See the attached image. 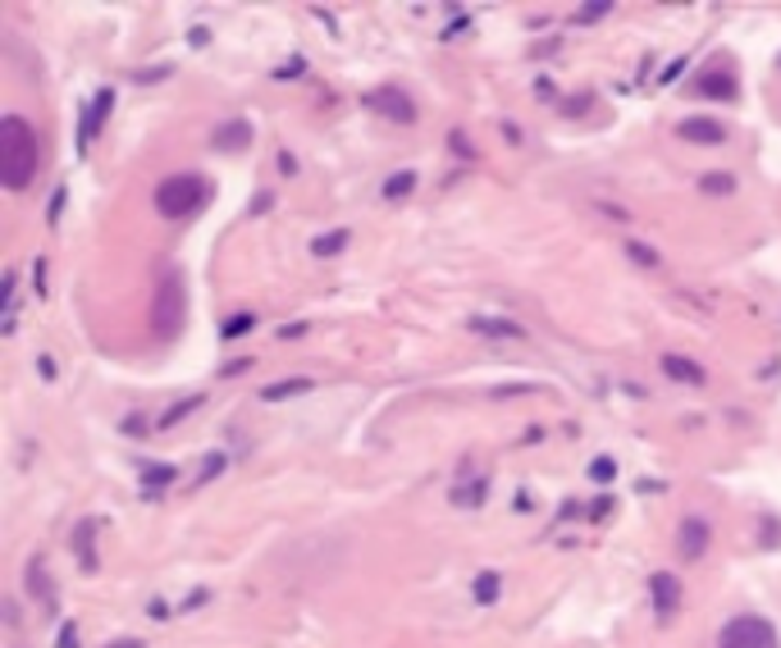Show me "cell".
<instances>
[{"label":"cell","instance_id":"cell-7","mask_svg":"<svg viewBox=\"0 0 781 648\" xmlns=\"http://www.w3.org/2000/svg\"><path fill=\"white\" fill-rule=\"evenodd\" d=\"M466 329L480 333V339H503V343H521L526 339V329L517 320H494V316H471Z\"/></svg>","mask_w":781,"mask_h":648},{"label":"cell","instance_id":"cell-20","mask_svg":"<svg viewBox=\"0 0 781 648\" xmlns=\"http://www.w3.org/2000/svg\"><path fill=\"white\" fill-rule=\"evenodd\" d=\"M621 247H627V256L635 265H644V270H658V265H663V256L654 247H644V242H635V238H621Z\"/></svg>","mask_w":781,"mask_h":648},{"label":"cell","instance_id":"cell-35","mask_svg":"<svg viewBox=\"0 0 781 648\" xmlns=\"http://www.w3.org/2000/svg\"><path fill=\"white\" fill-rule=\"evenodd\" d=\"M142 430H147V420H142L138 411H133V416L124 420V434H142Z\"/></svg>","mask_w":781,"mask_h":648},{"label":"cell","instance_id":"cell-18","mask_svg":"<svg viewBox=\"0 0 781 648\" xmlns=\"http://www.w3.org/2000/svg\"><path fill=\"white\" fill-rule=\"evenodd\" d=\"M197 407H206V393H192V397H184V402H174V407L161 416V430H174L178 420H188Z\"/></svg>","mask_w":781,"mask_h":648},{"label":"cell","instance_id":"cell-38","mask_svg":"<svg viewBox=\"0 0 781 648\" xmlns=\"http://www.w3.org/2000/svg\"><path fill=\"white\" fill-rule=\"evenodd\" d=\"M105 648H142V639H115V644H105Z\"/></svg>","mask_w":781,"mask_h":648},{"label":"cell","instance_id":"cell-2","mask_svg":"<svg viewBox=\"0 0 781 648\" xmlns=\"http://www.w3.org/2000/svg\"><path fill=\"white\" fill-rule=\"evenodd\" d=\"M188 325V283H184V270L178 265H161L155 275V297H151V333L161 343L178 339Z\"/></svg>","mask_w":781,"mask_h":648},{"label":"cell","instance_id":"cell-33","mask_svg":"<svg viewBox=\"0 0 781 648\" xmlns=\"http://www.w3.org/2000/svg\"><path fill=\"white\" fill-rule=\"evenodd\" d=\"M302 333H306V325H279V343H293Z\"/></svg>","mask_w":781,"mask_h":648},{"label":"cell","instance_id":"cell-11","mask_svg":"<svg viewBox=\"0 0 781 648\" xmlns=\"http://www.w3.org/2000/svg\"><path fill=\"white\" fill-rule=\"evenodd\" d=\"M24 580H28V594L33 598H41V608H55V580H51V571H47V562L41 557H33L28 562V571H24Z\"/></svg>","mask_w":781,"mask_h":648},{"label":"cell","instance_id":"cell-16","mask_svg":"<svg viewBox=\"0 0 781 648\" xmlns=\"http://www.w3.org/2000/svg\"><path fill=\"white\" fill-rule=\"evenodd\" d=\"M174 480H178V471H174V466L147 461V466H142V498H155V494H161V488H169Z\"/></svg>","mask_w":781,"mask_h":648},{"label":"cell","instance_id":"cell-9","mask_svg":"<svg viewBox=\"0 0 781 648\" xmlns=\"http://www.w3.org/2000/svg\"><path fill=\"white\" fill-rule=\"evenodd\" d=\"M677 132H681L685 142H704V147L727 142V128H722L718 119H708V115H700V119H681V124H677Z\"/></svg>","mask_w":781,"mask_h":648},{"label":"cell","instance_id":"cell-15","mask_svg":"<svg viewBox=\"0 0 781 648\" xmlns=\"http://www.w3.org/2000/svg\"><path fill=\"white\" fill-rule=\"evenodd\" d=\"M695 92L708 101H735V74H700Z\"/></svg>","mask_w":781,"mask_h":648},{"label":"cell","instance_id":"cell-21","mask_svg":"<svg viewBox=\"0 0 781 648\" xmlns=\"http://www.w3.org/2000/svg\"><path fill=\"white\" fill-rule=\"evenodd\" d=\"M412 188H416V174H412V169L389 174V178H385V201H403Z\"/></svg>","mask_w":781,"mask_h":648},{"label":"cell","instance_id":"cell-5","mask_svg":"<svg viewBox=\"0 0 781 648\" xmlns=\"http://www.w3.org/2000/svg\"><path fill=\"white\" fill-rule=\"evenodd\" d=\"M366 110H375V115H385L389 124H416V105L412 97L403 92V87H379V92H366Z\"/></svg>","mask_w":781,"mask_h":648},{"label":"cell","instance_id":"cell-4","mask_svg":"<svg viewBox=\"0 0 781 648\" xmlns=\"http://www.w3.org/2000/svg\"><path fill=\"white\" fill-rule=\"evenodd\" d=\"M718 648H781L777 644V625L768 617H731L722 625V635H718Z\"/></svg>","mask_w":781,"mask_h":648},{"label":"cell","instance_id":"cell-23","mask_svg":"<svg viewBox=\"0 0 781 648\" xmlns=\"http://www.w3.org/2000/svg\"><path fill=\"white\" fill-rule=\"evenodd\" d=\"M252 325H256V316H252V310H238V316H229L225 325H219V339H225V343H234L238 333H248Z\"/></svg>","mask_w":781,"mask_h":648},{"label":"cell","instance_id":"cell-13","mask_svg":"<svg viewBox=\"0 0 781 648\" xmlns=\"http://www.w3.org/2000/svg\"><path fill=\"white\" fill-rule=\"evenodd\" d=\"M663 374L672 379V384H704V366L700 361H690V356H677V352H667L663 356Z\"/></svg>","mask_w":781,"mask_h":648},{"label":"cell","instance_id":"cell-37","mask_svg":"<svg viewBox=\"0 0 781 648\" xmlns=\"http://www.w3.org/2000/svg\"><path fill=\"white\" fill-rule=\"evenodd\" d=\"M37 370L47 374V379H55V361H51V356H41V361H37Z\"/></svg>","mask_w":781,"mask_h":648},{"label":"cell","instance_id":"cell-24","mask_svg":"<svg viewBox=\"0 0 781 648\" xmlns=\"http://www.w3.org/2000/svg\"><path fill=\"white\" fill-rule=\"evenodd\" d=\"M225 466H229V457H225V453H206V461H202V475H197V484H192V488H206L215 475H225Z\"/></svg>","mask_w":781,"mask_h":648},{"label":"cell","instance_id":"cell-30","mask_svg":"<svg viewBox=\"0 0 781 648\" xmlns=\"http://www.w3.org/2000/svg\"><path fill=\"white\" fill-rule=\"evenodd\" d=\"M55 648H78V625H74V621H70V625H64V631H60Z\"/></svg>","mask_w":781,"mask_h":648},{"label":"cell","instance_id":"cell-14","mask_svg":"<svg viewBox=\"0 0 781 648\" xmlns=\"http://www.w3.org/2000/svg\"><path fill=\"white\" fill-rule=\"evenodd\" d=\"M211 142H215V151H242V147L252 142V124H248V119H229V124H219Z\"/></svg>","mask_w":781,"mask_h":648},{"label":"cell","instance_id":"cell-1","mask_svg":"<svg viewBox=\"0 0 781 648\" xmlns=\"http://www.w3.org/2000/svg\"><path fill=\"white\" fill-rule=\"evenodd\" d=\"M41 161V147H37V132L24 115H5L0 119V183L24 192L37 174Z\"/></svg>","mask_w":781,"mask_h":648},{"label":"cell","instance_id":"cell-28","mask_svg":"<svg viewBox=\"0 0 781 648\" xmlns=\"http://www.w3.org/2000/svg\"><path fill=\"white\" fill-rule=\"evenodd\" d=\"M248 370H256V361H252V356H238V361L219 366V379H234V374H248Z\"/></svg>","mask_w":781,"mask_h":648},{"label":"cell","instance_id":"cell-29","mask_svg":"<svg viewBox=\"0 0 781 648\" xmlns=\"http://www.w3.org/2000/svg\"><path fill=\"white\" fill-rule=\"evenodd\" d=\"M590 105H594V97H590V92H585V97H571V101L563 105V115H585Z\"/></svg>","mask_w":781,"mask_h":648},{"label":"cell","instance_id":"cell-31","mask_svg":"<svg viewBox=\"0 0 781 648\" xmlns=\"http://www.w3.org/2000/svg\"><path fill=\"white\" fill-rule=\"evenodd\" d=\"M590 475H594L599 484H604V480H613V461H608V457H599V461L590 466Z\"/></svg>","mask_w":781,"mask_h":648},{"label":"cell","instance_id":"cell-34","mask_svg":"<svg viewBox=\"0 0 781 648\" xmlns=\"http://www.w3.org/2000/svg\"><path fill=\"white\" fill-rule=\"evenodd\" d=\"M279 174H298V155L293 151H279Z\"/></svg>","mask_w":781,"mask_h":648},{"label":"cell","instance_id":"cell-22","mask_svg":"<svg viewBox=\"0 0 781 648\" xmlns=\"http://www.w3.org/2000/svg\"><path fill=\"white\" fill-rule=\"evenodd\" d=\"M700 192H704V196H731V192H735V174H704V178H700Z\"/></svg>","mask_w":781,"mask_h":648},{"label":"cell","instance_id":"cell-19","mask_svg":"<svg viewBox=\"0 0 781 648\" xmlns=\"http://www.w3.org/2000/svg\"><path fill=\"white\" fill-rule=\"evenodd\" d=\"M499 589H503V580H499L494 571H480V575H476V585H471V594H476L480 608H494V602H499Z\"/></svg>","mask_w":781,"mask_h":648},{"label":"cell","instance_id":"cell-10","mask_svg":"<svg viewBox=\"0 0 781 648\" xmlns=\"http://www.w3.org/2000/svg\"><path fill=\"white\" fill-rule=\"evenodd\" d=\"M97 530H101V521H78V530H74V548H78V567L87 571V575H97V567H101V557H97Z\"/></svg>","mask_w":781,"mask_h":648},{"label":"cell","instance_id":"cell-36","mask_svg":"<svg viewBox=\"0 0 781 648\" xmlns=\"http://www.w3.org/2000/svg\"><path fill=\"white\" fill-rule=\"evenodd\" d=\"M64 196H70V192H64V188H55V196H51V225H55V219H60V206H64Z\"/></svg>","mask_w":781,"mask_h":648},{"label":"cell","instance_id":"cell-3","mask_svg":"<svg viewBox=\"0 0 781 648\" xmlns=\"http://www.w3.org/2000/svg\"><path fill=\"white\" fill-rule=\"evenodd\" d=\"M211 201V183L202 174H169L161 188H155V211L165 219H188Z\"/></svg>","mask_w":781,"mask_h":648},{"label":"cell","instance_id":"cell-25","mask_svg":"<svg viewBox=\"0 0 781 648\" xmlns=\"http://www.w3.org/2000/svg\"><path fill=\"white\" fill-rule=\"evenodd\" d=\"M343 247H348V229H333L329 238L311 242V252H316V256H333V252H343Z\"/></svg>","mask_w":781,"mask_h":648},{"label":"cell","instance_id":"cell-6","mask_svg":"<svg viewBox=\"0 0 781 648\" xmlns=\"http://www.w3.org/2000/svg\"><path fill=\"white\" fill-rule=\"evenodd\" d=\"M713 544V530L704 517H685L681 521V534H677V552H681V562H700V557L708 552Z\"/></svg>","mask_w":781,"mask_h":648},{"label":"cell","instance_id":"cell-17","mask_svg":"<svg viewBox=\"0 0 781 648\" xmlns=\"http://www.w3.org/2000/svg\"><path fill=\"white\" fill-rule=\"evenodd\" d=\"M316 379H306V374H293V379H279V384H265L261 389V402H284V397H298V393H306Z\"/></svg>","mask_w":781,"mask_h":648},{"label":"cell","instance_id":"cell-8","mask_svg":"<svg viewBox=\"0 0 781 648\" xmlns=\"http://www.w3.org/2000/svg\"><path fill=\"white\" fill-rule=\"evenodd\" d=\"M110 110H115V87H101V92H97V101L83 110V147H87V142H92L97 132H101V124H105V115H110Z\"/></svg>","mask_w":781,"mask_h":648},{"label":"cell","instance_id":"cell-27","mask_svg":"<svg viewBox=\"0 0 781 648\" xmlns=\"http://www.w3.org/2000/svg\"><path fill=\"white\" fill-rule=\"evenodd\" d=\"M453 503H457V507H471V503H484V484H480V480H476V484H462V488H457V494H453Z\"/></svg>","mask_w":781,"mask_h":648},{"label":"cell","instance_id":"cell-26","mask_svg":"<svg viewBox=\"0 0 781 648\" xmlns=\"http://www.w3.org/2000/svg\"><path fill=\"white\" fill-rule=\"evenodd\" d=\"M604 14H613L608 0H599V5H580V10H576V24H599Z\"/></svg>","mask_w":781,"mask_h":648},{"label":"cell","instance_id":"cell-12","mask_svg":"<svg viewBox=\"0 0 781 648\" xmlns=\"http://www.w3.org/2000/svg\"><path fill=\"white\" fill-rule=\"evenodd\" d=\"M650 594H654V608H658V612H677L681 580H677L672 571H654V575H650Z\"/></svg>","mask_w":781,"mask_h":648},{"label":"cell","instance_id":"cell-32","mask_svg":"<svg viewBox=\"0 0 781 648\" xmlns=\"http://www.w3.org/2000/svg\"><path fill=\"white\" fill-rule=\"evenodd\" d=\"M449 142H453V151L462 155V161H476V151H471V142H466V138H462V132H453V138H449Z\"/></svg>","mask_w":781,"mask_h":648}]
</instances>
